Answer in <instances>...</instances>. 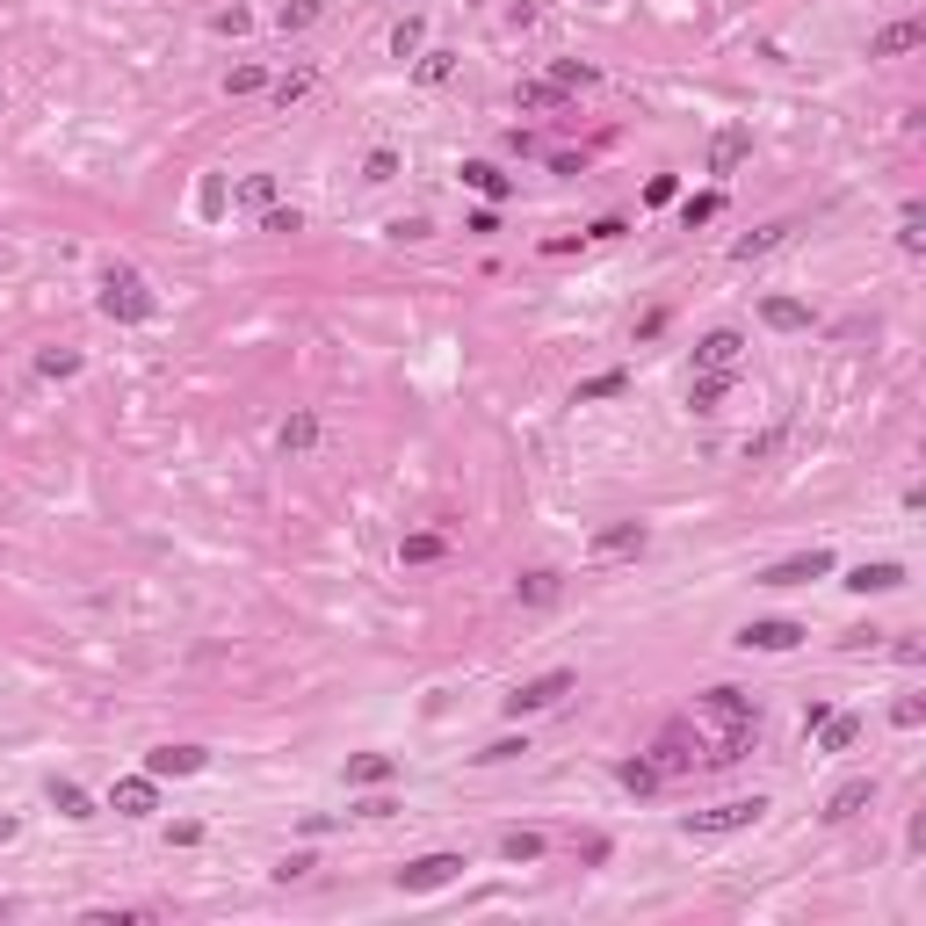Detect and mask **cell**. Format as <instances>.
<instances>
[{
    "label": "cell",
    "instance_id": "cell-18",
    "mask_svg": "<svg viewBox=\"0 0 926 926\" xmlns=\"http://www.w3.org/2000/svg\"><path fill=\"white\" fill-rule=\"evenodd\" d=\"M275 442H283V456H312L319 449V413H290Z\"/></svg>",
    "mask_w": 926,
    "mask_h": 926
},
{
    "label": "cell",
    "instance_id": "cell-47",
    "mask_svg": "<svg viewBox=\"0 0 926 926\" xmlns=\"http://www.w3.org/2000/svg\"><path fill=\"white\" fill-rule=\"evenodd\" d=\"M398 804H391V796H362V804H355V818H391Z\"/></svg>",
    "mask_w": 926,
    "mask_h": 926
},
{
    "label": "cell",
    "instance_id": "cell-17",
    "mask_svg": "<svg viewBox=\"0 0 926 926\" xmlns=\"http://www.w3.org/2000/svg\"><path fill=\"white\" fill-rule=\"evenodd\" d=\"M760 319L775 326V333H804V326H811V304H796V297H760Z\"/></svg>",
    "mask_w": 926,
    "mask_h": 926
},
{
    "label": "cell",
    "instance_id": "cell-26",
    "mask_svg": "<svg viewBox=\"0 0 926 926\" xmlns=\"http://www.w3.org/2000/svg\"><path fill=\"white\" fill-rule=\"evenodd\" d=\"M615 782H623V789H637V796H652L666 775H659V767L652 760H623V767H615Z\"/></svg>",
    "mask_w": 926,
    "mask_h": 926
},
{
    "label": "cell",
    "instance_id": "cell-21",
    "mask_svg": "<svg viewBox=\"0 0 926 926\" xmlns=\"http://www.w3.org/2000/svg\"><path fill=\"white\" fill-rule=\"evenodd\" d=\"M782 239H789V225H760V232H746V239H731V261H760V254H775Z\"/></svg>",
    "mask_w": 926,
    "mask_h": 926
},
{
    "label": "cell",
    "instance_id": "cell-23",
    "mask_svg": "<svg viewBox=\"0 0 926 926\" xmlns=\"http://www.w3.org/2000/svg\"><path fill=\"white\" fill-rule=\"evenodd\" d=\"M724 391H731V369H702L688 398H695V413H717V406H724Z\"/></svg>",
    "mask_w": 926,
    "mask_h": 926
},
{
    "label": "cell",
    "instance_id": "cell-10",
    "mask_svg": "<svg viewBox=\"0 0 926 926\" xmlns=\"http://www.w3.org/2000/svg\"><path fill=\"white\" fill-rule=\"evenodd\" d=\"M652 543V529H644V521H608V529H594V558H637V550Z\"/></svg>",
    "mask_w": 926,
    "mask_h": 926
},
{
    "label": "cell",
    "instance_id": "cell-25",
    "mask_svg": "<svg viewBox=\"0 0 926 926\" xmlns=\"http://www.w3.org/2000/svg\"><path fill=\"white\" fill-rule=\"evenodd\" d=\"M818 738H825V753H847L854 738H861V717H847V709H832V717L818 724Z\"/></svg>",
    "mask_w": 926,
    "mask_h": 926
},
{
    "label": "cell",
    "instance_id": "cell-45",
    "mask_svg": "<svg viewBox=\"0 0 926 926\" xmlns=\"http://www.w3.org/2000/svg\"><path fill=\"white\" fill-rule=\"evenodd\" d=\"M312 869H319V861H312V854H290V861H283V869H275V883H304V876H312Z\"/></svg>",
    "mask_w": 926,
    "mask_h": 926
},
{
    "label": "cell",
    "instance_id": "cell-2",
    "mask_svg": "<svg viewBox=\"0 0 926 926\" xmlns=\"http://www.w3.org/2000/svg\"><path fill=\"white\" fill-rule=\"evenodd\" d=\"M102 312H109L116 326H145L152 312H160V297L145 290V275H138V268L109 261V268H102Z\"/></svg>",
    "mask_w": 926,
    "mask_h": 926
},
{
    "label": "cell",
    "instance_id": "cell-42",
    "mask_svg": "<svg viewBox=\"0 0 926 926\" xmlns=\"http://www.w3.org/2000/svg\"><path fill=\"white\" fill-rule=\"evenodd\" d=\"M304 87H312V73H283V80H275V87H268V95H275V102H283V109H290V102L304 95Z\"/></svg>",
    "mask_w": 926,
    "mask_h": 926
},
{
    "label": "cell",
    "instance_id": "cell-35",
    "mask_svg": "<svg viewBox=\"0 0 926 926\" xmlns=\"http://www.w3.org/2000/svg\"><path fill=\"white\" fill-rule=\"evenodd\" d=\"M529 753V738H492V746L478 753V767H500V760H521Z\"/></svg>",
    "mask_w": 926,
    "mask_h": 926
},
{
    "label": "cell",
    "instance_id": "cell-30",
    "mask_svg": "<svg viewBox=\"0 0 926 926\" xmlns=\"http://www.w3.org/2000/svg\"><path fill=\"white\" fill-rule=\"evenodd\" d=\"M442 550H449L442 536H406V543H398V558H406V565H435Z\"/></svg>",
    "mask_w": 926,
    "mask_h": 926
},
{
    "label": "cell",
    "instance_id": "cell-39",
    "mask_svg": "<svg viewBox=\"0 0 926 926\" xmlns=\"http://www.w3.org/2000/svg\"><path fill=\"white\" fill-rule=\"evenodd\" d=\"M391 174H398V152H391V145H377V152L362 160V181H391Z\"/></svg>",
    "mask_w": 926,
    "mask_h": 926
},
{
    "label": "cell",
    "instance_id": "cell-12",
    "mask_svg": "<svg viewBox=\"0 0 926 926\" xmlns=\"http://www.w3.org/2000/svg\"><path fill=\"white\" fill-rule=\"evenodd\" d=\"M738 355H746V333L738 326H717L695 341V369H738Z\"/></svg>",
    "mask_w": 926,
    "mask_h": 926
},
{
    "label": "cell",
    "instance_id": "cell-32",
    "mask_svg": "<svg viewBox=\"0 0 926 926\" xmlns=\"http://www.w3.org/2000/svg\"><path fill=\"white\" fill-rule=\"evenodd\" d=\"M717 210H724V196H717V189H709V196H688V203H681V225L695 232V225H709V218H717Z\"/></svg>",
    "mask_w": 926,
    "mask_h": 926
},
{
    "label": "cell",
    "instance_id": "cell-14",
    "mask_svg": "<svg viewBox=\"0 0 926 926\" xmlns=\"http://www.w3.org/2000/svg\"><path fill=\"white\" fill-rule=\"evenodd\" d=\"M746 152H753V131H746V123H724V131L709 138V160H702V167H709V174H731Z\"/></svg>",
    "mask_w": 926,
    "mask_h": 926
},
{
    "label": "cell",
    "instance_id": "cell-4",
    "mask_svg": "<svg viewBox=\"0 0 926 926\" xmlns=\"http://www.w3.org/2000/svg\"><path fill=\"white\" fill-rule=\"evenodd\" d=\"M456 876H463V854H420V861L398 869V890H406V898H427V890H449Z\"/></svg>",
    "mask_w": 926,
    "mask_h": 926
},
{
    "label": "cell",
    "instance_id": "cell-20",
    "mask_svg": "<svg viewBox=\"0 0 926 926\" xmlns=\"http://www.w3.org/2000/svg\"><path fill=\"white\" fill-rule=\"evenodd\" d=\"M51 804H58V818H73V825L95 818V796H87L80 782H51Z\"/></svg>",
    "mask_w": 926,
    "mask_h": 926
},
{
    "label": "cell",
    "instance_id": "cell-7",
    "mask_svg": "<svg viewBox=\"0 0 926 926\" xmlns=\"http://www.w3.org/2000/svg\"><path fill=\"white\" fill-rule=\"evenodd\" d=\"M203 767H210V753L203 746H174V738L145 753V775L152 782H189V775H203Z\"/></svg>",
    "mask_w": 926,
    "mask_h": 926
},
{
    "label": "cell",
    "instance_id": "cell-34",
    "mask_svg": "<svg viewBox=\"0 0 926 926\" xmlns=\"http://www.w3.org/2000/svg\"><path fill=\"white\" fill-rule=\"evenodd\" d=\"M550 80L572 95V87H594V66H579V58H558V66H550Z\"/></svg>",
    "mask_w": 926,
    "mask_h": 926
},
{
    "label": "cell",
    "instance_id": "cell-8",
    "mask_svg": "<svg viewBox=\"0 0 926 926\" xmlns=\"http://www.w3.org/2000/svg\"><path fill=\"white\" fill-rule=\"evenodd\" d=\"M832 565H840V558H832V550L818 543V550H796V558L767 565V572H760V586H811V579H825Z\"/></svg>",
    "mask_w": 926,
    "mask_h": 926
},
{
    "label": "cell",
    "instance_id": "cell-38",
    "mask_svg": "<svg viewBox=\"0 0 926 926\" xmlns=\"http://www.w3.org/2000/svg\"><path fill=\"white\" fill-rule=\"evenodd\" d=\"M37 369H44V377H80V355L73 348H51V355H37Z\"/></svg>",
    "mask_w": 926,
    "mask_h": 926
},
{
    "label": "cell",
    "instance_id": "cell-29",
    "mask_svg": "<svg viewBox=\"0 0 926 926\" xmlns=\"http://www.w3.org/2000/svg\"><path fill=\"white\" fill-rule=\"evenodd\" d=\"M514 102H521V109H558V102H565V87H558V80H529Z\"/></svg>",
    "mask_w": 926,
    "mask_h": 926
},
{
    "label": "cell",
    "instance_id": "cell-33",
    "mask_svg": "<svg viewBox=\"0 0 926 926\" xmlns=\"http://www.w3.org/2000/svg\"><path fill=\"white\" fill-rule=\"evenodd\" d=\"M261 87H268L261 66H232V73H225V95H261Z\"/></svg>",
    "mask_w": 926,
    "mask_h": 926
},
{
    "label": "cell",
    "instance_id": "cell-1",
    "mask_svg": "<svg viewBox=\"0 0 926 926\" xmlns=\"http://www.w3.org/2000/svg\"><path fill=\"white\" fill-rule=\"evenodd\" d=\"M695 717H702V724H724V738L709 746V767L746 760V753H753V738H760V709H753L746 688H709V695L695 702Z\"/></svg>",
    "mask_w": 926,
    "mask_h": 926
},
{
    "label": "cell",
    "instance_id": "cell-43",
    "mask_svg": "<svg viewBox=\"0 0 926 926\" xmlns=\"http://www.w3.org/2000/svg\"><path fill=\"white\" fill-rule=\"evenodd\" d=\"M261 232H304V218H297V210H275V203H268V210H261Z\"/></svg>",
    "mask_w": 926,
    "mask_h": 926
},
{
    "label": "cell",
    "instance_id": "cell-19",
    "mask_svg": "<svg viewBox=\"0 0 926 926\" xmlns=\"http://www.w3.org/2000/svg\"><path fill=\"white\" fill-rule=\"evenodd\" d=\"M391 775H398L391 753H355V760H348V782H355V789H384Z\"/></svg>",
    "mask_w": 926,
    "mask_h": 926
},
{
    "label": "cell",
    "instance_id": "cell-3",
    "mask_svg": "<svg viewBox=\"0 0 926 926\" xmlns=\"http://www.w3.org/2000/svg\"><path fill=\"white\" fill-rule=\"evenodd\" d=\"M760 811H767V796H731V804H717V811L681 818V832H688V840H717V832H746V825H760Z\"/></svg>",
    "mask_w": 926,
    "mask_h": 926
},
{
    "label": "cell",
    "instance_id": "cell-6",
    "mask_svg": "<svg viewBox=\"0 0 926 926\" xmlns=\"http://www.w3.org/2000/svg\"><path fill=\"white\" fill-rule=\"evenodd\" d=\"M572 695V666H558V673H536L529 688H514L507 695V717H536V709H558Z\"/></svg>",
    "mask_w": 926,
    "mask_h": 926
},
{
    "label": "cell",
    "instance_id": "cell-48",
    "mask_svg": "<svg viewBox=\"0 0 926 926\" xmlns=\"http://www.w3.org/2000/svg\"><path fill=\"white\" fill-rule=\"evenodd\" d=\"M15 832H22V818H0V847H8V840H15Z\"/></svg>",
    "mask_w": 926,
    "mask_h": 926
},
{
    "label": "cell",
    "instance_id": "cell-31",
    "mask_svg": "<svg viewBox=\"0 0 926 926\" xmlns=\"http://www.w3.org/2000/svg\"><path fill=\"white\" fill-rule=\"evenodd\" d=\"M239 203H246V210H268V203H275V174H246V181H239Z\"/></svg>",
    "mask_w": 926,
    "mask_h": 926
},
{
    "label": "cell",
    "instance_id": "cell-36",
    "mask_svg": "<svg viewBox=\"0 0 926 926\" xmlns=\"http://www.w3.org/2000/svg\"><path fill=\"white\" fill-rule=\"evenodd\" d=\"M919 225H926V218H919V203H905V218H898V246H905V254H919V246H926Z\"/></svg>",
    "mask_w": 926,
    "mask_h": 926
},
{
    "label": "cell",
    "instance_id": "cell-16",
    "mask_svg": "<svg viewBox=\"0 0 926 926\" xmlns=\"http://www.w3.org/2000/svg\"><path fill=\"white\" fill-rule=\"evenodd\" d=\"M854 594H898V586H905V565L898 558H876V565H854Z\"/></svg>",
    "mask_w": 926,
    "mask_h": 926
},
{
    "label": "cell",
    "instance_id": "cell-37",
    "mask_svg": "<svg viewBox=\"0 0 926 926\" xmlns=\"http://www.w3.org/2000/svg\"><path fill=\"white\" fill-rule=\"evenodd\" d=\"M283 29H312L319 22V0H283V15H275Z\"/></svg>",
    "mask_w": 926,
    "mask_h": 926
},
{
    "label": "cell",
    "instance_id": "cell-27",
    "mask_svg": "<svg viewBox=\"0 0 926 926\" xmlns=\"http://www.w3.org/2000/svg\"><path fill=\"white\" fill-rule=\"evenodd\" d=\"M420 44H427V22H420V15H406V22L391 29V58H413Z\"/></svg>",
    "mask_w": 926,
    "mask_h": 926
},
{
    "label": "cell",
    "instance_id": "cell-28",
    "mask_svg": "<svg viewBox=\"0 0 926 926\" xmlns=\"http://www.w3.org/2000/svg\"><path fill=\"white\" fill-rule=\"evenodd\" d=\"M500 854L507 861H543V832H500Z\"/></svg>",
    "mask_w": 926,
    "mask_h": 926
},
{
    "label": "cell",
    "instance_id": "cell-15",
    "mask_svg": "<svg viewBox=\"0 0 926 926\" xmlns=\"http://www.w3.org/2000/svg\"><path fill=\"white\" fill-rule=\"evenodd\" d=\"M869 804H876V782H869V775H854V782H840V789L825 796V818H832V825H847V818H861Z\"/></svg>",
    "mask_w": 926,
    "mask_h": 926
},
{
    "label": "cell",
    "instance_id": "cell-13",
    "mask_svg": "<svg viewBox=\"0 0 926 926\" xmlns=\"http://www.w3.org/2000/svg\"><path fill=\"white\" fill-rule=\"evenodd\" d=\"M919 44H926V22L905 15V22H883L876 37H869V58H905V51H919Z\"/></svg>",
    "mask_w": 926,
    "mask_h": 926
},
{
    "label": "cell",
    "instance_id": "cell-24",
    "mask_svg": "<svg viewBox=\"0 0 926 926\" xmlns=\"http://www.w3.org/2000/svg\"><path fill=\"white\" fill-rule=\"evenodd\" d=\"M514 594H521V601H529V608H550V601H558V594H565V579H558V572H550V565H543V572H529V579H521V586H514Z\"/></svg>",
    "mask_w": 926,
    "mask_h": 926
},
{
    "label": "cell",
    "instance_id": "cell-9",
    "mask_svg": "<svg viewBox=\"0 0 926 926\" xmlns=\"http://www.w3.org/2000/svg\"><path fill=\"white\" fill-rule=\"evenodd\" d=\"M652 753H659V760H652L659 775H688L695 753H702V738H695V724L681 717V724H666V731H659V746H652Z\"/></svg>",
    "mask_w": 926,
    "mask_h": 926
},
{
    "label": "cell",
    "instance_id": "cell-5",
    "mask_svg": "<svg viewBox=\"0 0 926 926\" xmlns=\"http://www.w3.org/2000/svg\"><path fill=\"white\" fill-rule=\"evenodd\" d=\"M804 637H811V630H804V623H789V615H760V623H746L731 644H738V652H796Z\"/></svg>",
    "mask_w": 926,
    "mask_h": 926
},
{
    "label": "cell",
    "instance_id": "cell-46",
    "mask_svg": "<svg viewBox=\"0 0 926 926\" xmlns=\"http://www.w3.org/2000/svg\"><path fill=\"white\" fill-rule=\"evenodd\" d=\"M623 391V369H608V377H594V384H579V398H615Z\"/></svg>",
    "mask_w": 926,
    "mask_h": 926
},
{
    "label": "cell",
    "instance_id": "cell-44",
    "mask_svg": "<svg viewBox=\"0 0 926 926\" xmlns=\"http://www.w3.org/2000/svg\"><path fill=\"white\" fill-rule=\"evenodd\" d=\"M210 29H218V37H239V29H254V15H246V8H225V15H210Z\"/></svg>",
    "mask_w": 926,
    "mask_h": 926
},
{
    "label": "cell",
    "instance_id": "cell-40",
    "mask_svg": "<svg viewBox=\"0 0 926 926\" xmlns=\"http://www.w3.org/2000/svg\"><path fill=\"white\" fill-rule=\"evenodd\" d=\"M890 724H898V731H919V724H926V702H919V695H905L898 709H890Z\"/></svg>",
    "mask_w": 926,
    "mask_h": 926
},
{
    "label": "cell",
    "instance_id": "cell-41",
    "mask_svg": "<svg viewBox=\"0 0 926 926\" xmlns=\"http://www.w3.org/2000/svg\"><path fill=\"white\" fill-rule=\"evenodd\" d=\"M449 66H456V51H427V58H420V80L435 87V80H449Z\"/></svg>",
    "mask_w": 926,
    "mask_h": 926
},
{
    "label": "cell",
    "instance_id": "cell-11",
    "mask_svg": "<svg viewBox=\"0 0 926 926\" xmlns=\"http://www.w3.org/2000/svg\"><path fill=\"white\" fill-rule=\"evenodd\" d=\"M109 811H123V818H152V811H160V782H152V775H123V782L109 789Z\"/></svg>",
    "mask_w": 926,
    "mask_h": 926
},
{
    "label": "cell",
    "instance_id": "cell-22",
    "mask_svg": "<svg viewBox=\"0 0 926 926\" xmlns=\"http://www.w3.org/2000/svg\"><path fill=\"white\" fill-rule=\"evenodd\" d=\"M463 189H478L485 203H500V196H507V174L492 167V160H471V167H463Z\"/></svg>",
    "mask_w": 926,
    "mask_h": 926
}]
</instances>
